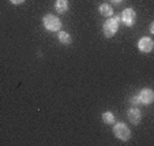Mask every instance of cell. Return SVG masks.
<instances>
[{
    "label": "cell",
    "instance_id": "6da1fadb",
    "mask_svg": "<svg viewBox=\"0 0 154 146\" xmlns=\"http://www.w3.org/2000/svg\"><path fill=\"white\" fill-rule=\"evenodd\" d=\"M120 20H122V18H120L119 15H116V17L109 18V19L105 20L104 25H102V32H104L105 37L111 38V37H113V36L116 34L117 30H119Z\"/></svg>",
    "mask_w": 154,
    "mask_h": 146
},
{
    "label": "cell",
    "instance_id": "7a4b0ae2",
    "mask_svg": "<svg viewBox=\"0 0 154 146\" xmlns=\"http://www.w3.org/2000/svg\"><path fill=\"white\" fill-rule=\"evenodd\" d=\"M42 23H44V27L49 32H59L61 27V20L60 18H57L56 15L53 14H48L44 17L42 19Z\"/></svg>",
    "mask_w": 154,
    "mask_h": 146
},
{
    "label": "cell",
    "instance_id": "3957f363",
    "mask_svg": "<svg viewBox=\"0 0 154 146\" xmlns=\"http://www.w3.org/2000/svg\"><path fill=\"white\" fill-rule=\"evenodd\" d=\"M113 134L117 139L128 141L131 138V130L125 123H116L113 127Z\"/></svg>",
    "mask_w": 154,
    "mask_h": 146
},
{
    "label": "cell",
    "instance_id": "277c9868",
    "mask_svg": "<svg viewBox=\"0 0 154 146\" xmlns=\"http://www.w3.org/2000/svg\"><path fill=\"white\" fill-rule=\"evenodd\" d=\"M122 20L123 23L125 25V26H134L135 23V19H137V14H135V10L134 8H125L124 11L122 12Z\"/></svg>",
    "mask_w": 154,
    "mask_h": 146
},
{
    "label": "cell",
    "instance_id": "5b68a950",
    "mask_svg": "<svg viewBox=\"0 0 154 146\" xmlns=\"http://www.w3.org/2000/svg\"><path fill=\"white\" fill-rule=\"evenodd\" d=\"M154 42L150 37H142L139 41H138V49L143 53H149L153 51Z\"/></svg>",
    "mask_w": 154,
    "mask_h": 146
},
{
    "label": "cell",
    "instance_id": "8992f818",
    "mask_svg": "<svg viewBox=\"0 0 154 146\" xmlns=\"http://www.w3.org/2000/svg\"><path fill=\"white\" fill-rule=\"evenodd\" d=\"M140 98V102H142L143 105H150L151 102L154 101V92L151 90V89H143V90H140V93L138 94Z\"/></svg>",
    "mask_w": 154,
    "mask_h": 146
},
{
    "label": "cell",
    "instance_id": "52a82bcc",
    "mask_svg": "<svg viewBox=\"0 0 154 146\" xmlns=\"http://www.w3.org/2000/svg\"><path fill=\"white\" fill-rule=\"evenodd\" d=\"M127 117L132 124H139V122L142 120V112H140L137 107H135V108H131V109H128V112H127Z\"/></svg>",
    "mask_w": 154,
    "mask_h": 146
},
{
    "label": "cell",
    "instance_id": "ba28073f",
    "mask_svg": "<svg viewBox=\"0 0 154 146\" xmlns=\"http://www.w3.org/2000/svg\"><path fill=\"white\" fill-rule=\"evenodd\" d=\"M68 0H56L55 3V7H56V11L60 12V14H63V12H66L68 10Z\"/></svg>",
    "mask_w": 154,
    "mask_h": 146
},
{
    "label": "cell",
    "instance_id": "9c48e42d",
    "mask_svg": "<svg viewBox=\"0 0 154 146\" xmlns=\"http://www.w3.org/2000/svg\"><path fill=\"white\" fill-rule=\"evenodd\" d=\"M100 14L104 15V17H108V18H111L112 15H113V8H112L111 6L108 3H104L100 6Z\"/></svg>",
    "mask_w": 154,
    "mask_h": 146
},
{
    "label": "cell",
    "instance_id": "30bf717a",
    "mask_svg": "<svg viewBox=\"0 0 154 146\" xmlns=\"http://www.w3.org/2000/svg\"><path fill=\"white\" fill-rule=\"evenodd\" d=\"M57 38H59V41H60L61 44H64V45H68V44H71V36L68 34L67 32H59L57 33Z\"/></svg>",
    "mask_w": 154,
    "mask_h": 146
},
{
    "label": "cell",
    "instance_id": "8fae6325",
    "mask_svg": "<svg viewBox=\"0 0 154 146\" xmlns=\"http://www.w3.org/2000/svg\"><path fill=\"white\" fill-rule=\"evenodd\" d=\"M102 120H104V123H106V124H113L115 123V115L112 113V112H104L102 113Z\"/></svg>",
    "mask_w": 154,
    "mask_h": 146
},
{
    "label": "cell",
    "instance_id": "7c38bea8",
    "mask_svg": "<svg viewBox=\"0 0 154 146\" xmlns=\"http://www.w3.org/2000/svg\"><path fill=\"white\" fill-rule=\"evenodd\" d=\"M131 104H132V105H135V107L140 105L142 102H140V98H139V96H134V97H131Z\"/></svg>",
    "mask_w": 154,
    "mask_h": 146
},
{
    "label": "cell",
    "instance_id": "4fadbf2b",
    "mask_svg": "<svg viewBox=\"0 0 154 146\" xmlns=\"http://www.w3.org/2000/svg\"><path fill=\"white\" fill-rule=\"evenodd\" d=\"M12 4H22L25 2V0H10Z\"/></svg>",
    "mask_w": 154,
    "mask_h": 146
},
{
    "label": "cell",
    "instance_id": "5bb4252c",
    "mask_svg": "<svg viewBox=\"0 0 154 146\" xmlns=\"http://www.w3.org/2000/svg\"><path fill=\"white\" fill-rule=\"evenodd\" d=\"M150 33H151V34H154V23L150 25Z\"/></svg>",
    "mask_w": 154,
    "mask_h": 146
},
{
    "label": "cell",
    "instance_id": "9a60e30c",
    "mask_svg": "<svg viewBox=\"0 0 154 146\" xmlns=\"http://www.w3.org/2000/svg\"><path fill=\"white\" fill-rule=\"evenodd\" d=\"M111 2H113L115 4H119V3H122V2H124V0H111Z\"/></svg>",
    "mask_w": 154,
    "mask_h": 146
}]
</instances>
